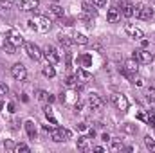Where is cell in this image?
<instances>
[{
	"instance_id": "cell-1",
	"label": "cell",
	"mask_w": 155,
	"mask_h": 153,
	"mask_svg": "<svg viewBox=\"0 0 155 153\" xmlns=\"http://www.w3.org/2000/svg\"><path fill=\"white\" fill-rule=\"evenodd\" d=\"M119 72L126 77V79H130V81H132L134 76H137V72H139V61H137L135 58L126 60V61H124V67H121V69H119Z\"/></svg>"
},
{
	"instance_id": "cell-2",
	"label": "cell",
	"mask_w": 155,
	"mask_h": 153,
	"mask_svg": "<svg viewBox=\"0 0 155 153\" xmlns=\"http://www.w3.org/2000/svg\"><path fill=\"white\" fill-rule=\"evenodd\" d=\"M134 16L139 20H152L153 9L146 4H134Z\"/></svg>"
},
{
	"instance_id": "cell-3",
	"label": "cell",
	"mask_w": 155,
	"mask_h": 153,
	"mask_svg": "<svg viewBox=\"0 0 155 153\" xmlns=\"http://www.w3.org/2000/svg\"><path fill=\"white\" fill-rule=\"evenodd\" d=\"M43 58L47 60V63L56 65V63L61 60V54L58 52V49H56L54 45H47V47L43 49Z\"/></svg>"
},
{
	"instance_id": "cell-4",
	"label": "cell",
	"mask_w": 155,
	"mask_h": 153,
	"mask_svg": "<svg viewBox=\"0 0 155 153\" xmlns=\"http://www.w3.org/2000/svg\"><path fill=\"white\" fill-rule=\"evenodd\" d=\"M24 49H25L27 56H29L31 60H35V61L41 60V56H43V50L40 49L36 43H33V41H25V43H24Z\"/></svg>"
},
{
	"instance_id": "cell-5",
	"label": "cell",
	"mask_w": 155,
	"mask_h": 153,
	"mask_svg": "<svg viewBox=\"0 0 155 153\" xmlns=\"http://www.w3.org/2000/svg\"><path fill=\"white\" fill-rule=\"evenodd\" d=\"M134 58H135L139 63H143V65H150V63L153 61V54L150 52V49H137V50L134 52Z\"/></svg>"
},
{
	"instance_id": "cell-6",
	"label": "cell",
	"mask_w": 155,
	"mask_h": 153,
	"mask_svg": "<svg viewBox=\"0 0 155 153\" xmlns=\"http://www.w3.org/2000/svg\"><path fill=\"white\" fill-rule=\"evenodd\" d=\"M11 76L15 77L16 81H25V79H27V69H25V65L15 63V65L11 67Z\"/></svg>"
},
{
	"instance_id": "cell-7",
	"label": "cell",
	"mask_w": 155,
	"mask_h": 153,
	"mask_svg": "<svg viewBox=\"0 0 155 153\" xmlns=\"http://www.w3.org/2000/svg\"><path fill=\"white\" fill-rule=\"evenodd\" d=\"M112 103L116 105L117 110H121V112H126L128 110V106H130V103H128V97L124 96V94H114L112 96Z\"/></svg>"
},
{
	"instance_id": "cell-8",
	"label": "cell",
	"mask_w": 155,
	"mask_h": 153,
	"mask_svg": "<svg viewBox=\"0 0 155 153\" xmlns=\"http://www.w3.org/2000/svg\"><path fill=\"white\" fill-rule=\"evenodd\" d=\"M33 20L36 22V31H40V33H47L51 29V25H52V22L47 16H43V15H35Z\"/></svg>"
},
{
	"instance_id": "cell-9",
	"label": "cell",
	"mask_w": 155,
	"mask_h": 153,
	"mask_svg": "<svg viewBox=\"0 0 155 153\" xmlns=\"http://www.w3.org/2000/svg\"><path fill=\"white\" fill-rule=\"evenodd\" d=\"M5 40H7L9 43H13L15 47H20V45H24V43H25V41H24V36H22V34L16 31V29H13V27L7 31V34H5Z\"/></svg>"
},
{
	"instance_id": "cell-10",
	"label": "cell",
	"mask_w": 155,
	"mask_h": 153,
	"mask_svg": "<svg viewBox=\"0 0 155 153\" xmlns=\"http://www.w3.org/2000/svg\"><path fill=\"white\" fill-rule=\"evenodd\" d=\"M103 105H105V101H103V97H101L99 94L92 92V94L88 96V106H90L92 110H101Z\"/></svg>"
},
{
	"instance_id": "cell-11",
	"label": "cell",
	"mask_w": 155,
	"mask_h": 153,
	"mask_svg": "<svg viewBox=\"0 0 155 153\" xmlns=\"http://www.w3.org/2000/svg\"><path fill=\"white\" fill-rule=\"evenodd\" d=\"M117 9L121 11V15H123L124 18H132V16H134V4L128 2V0H121V4H119Z\"/></svg>"
},
{
	"instance_id": "cell-12",
	"label": "cell",
	"mask_w": 155,
	"mask_h": 153,
	"mask_svg": "<svg viewBox=\"0 0 155 153\" xmlns=\"http://www.w3.org/2000/svg\"><path fill=\"white\" fill-rule=\"evenodd\" d=\"M124 31H126V34H128L130 38H134V40H143L144 38V33H143L139 27L132 25V24H126V25H124Z\"/></svg>"
},
{
	"instance_id": "cell-13",
	"label": "cell",
	"mask_w": 155,
	"mask_h": 153,
	"mask_svg": "<svg viewBox=\"0 0 155 153\" xmlns=\"http://www.w3.org/2000/svg\"><path fill=\"white\" fill-rule=\"evenodd\" d=\"M74 76H76V79H78V86H76V88H81V86H83L90 77H92V74H90V72H87L85 69H78Z\"/></svg>"
},
{
	"instance_id": "cell-14",
	"label": "cell",
	"mask_w": 155,
	"mask_h": 153,
	"mask_svg": "<svg viewBox=\"0 0 155 153\" xmlns=\"http://www.w3.org/2000/svg\"><path fill=\"white\" fill-rule=\"evenodd\" d=\"M16 4L22 7V11H35L38 7L40 0H16Z\"/></svg>"
},
{
	"instance_id": "cell-15",
	"label": "cell",
	"mask_w": 155,
	"mask_h": 153,
	"mask_svg": "<svg viewBox=\"0 0 155 153\" xmlns=\"http://www.w3.org/2000/svg\"><path fill=\"white\" fill-rule=\"evenodd\" d=\"M76 148L79 150V151H88V150H92V148H90V139H88V137H85V135L78 137Z\"/></svg>"
},
{
	"instance_id": "cell-16",
	"label": "cell",
	"mask_w": 155,
	"mask_h": 153,
	"mask_svg": "<svg viewBox=\"0 0 155 153\" xmlns=\"http://www.w3.org/2000/svg\"><path fill=\"white\" fill-rule=\"evenodd\" d=\"M35 96H36V99H38V101H41V103H49V105H51V103H54V99H56L52 94H49V92H45V90H36V94H35Z\"/></svg>"
},
{
	"instance_id": "cell-17",
	"label": "cell",
	"mask_w": 155,
	"mask_h": 153,
	"mask_svg": "<svg viewBox=\"0 0 155 153\" xmlns=\"http://www.w3.org/2000/svg\"><path fill=\"white\" fill-rule=\"evenodd\" d=\"M24 126H25V132H27L29 139H33V141H35V139H36V135H38V133H36L35 121H31V119H29V121H25V122H24Z\"/></svg>"
},
{
	"instance_id": "cell-18",
	"label": "cell",
	"mask_w": 155,
	"mask_h": 153,
	"mask_svg": "<svg viewBox=\"0 0 155 153\" xmlns=\"http://www.w3.org/2000/svg\"><path fill=\"white\" fill-rule=\"evenodd\" d=\"M119 18H121V11L117 7H110L108 13H107V20L110 24H116V22H119Z\"/></svg>"
},
{
	"instance_id": "cell-19",
	"label": "cell",
	"mask_w": 155,
	"mask_h": 153,
	"mask_svg": "<svg viewBox=\"0 0 155 153\" xmlns=\"http://www.w3.org/2000/svg\"><path fill=\"white\" fill-rule=\"evenodd\" d=\"M79 63H81V67L83 69H87V67H90L92 65V56L88 54V52H85V54H79Z\"/></svg>"
},
{
	"instance_id": "cell-20",
	"label": "cell",
	"mask_w": 155,
	"mask_h": 153,
	"mask_svg": "<svg viewBox=\"0 0 155 153\" xmlns=\"http://www.w3.org/2000/svg\"><path fill=\"white\" fill-rule=\"evenodd\" d=\"M41 74H43L45 77H54V76H56V69H54V65L47 63V65L41 69Z\"/></svg>"
},
{
	"instance_id": "cell-21",
	"label": "cell",
	"mask_w": 155,
	"mask_h": 153,
	"mask_svg": "<svg viewBox=\"0 0 155 153\" xmlns=\"http://www.w3.org/2000/svg\"><path fill=\"white\" fill-rule=\"evenodd\" d=\"M49 9H51V13H52L56 18H61V16H65V11H63V7H61V5H58V4H52Z\"/></svg>"
},
{
	"instance_id": "cell-22",
	"label": "cell",
	"mask_w": 155,
	"mask_h": 153,
	"mask_svg": "<svg viewBox=\"0 0 155 153\" xmlns=\"http://www.w3.org/2000/svg\"><path fill=\"white\" fill-rule=\"evenodd\" d=\"M124 146H123V141L121 139H110V150L112 151H121Z\"/></svg>"
},
{
	"instance_id": "cell-23",
	"label": "cell",
	"mask_w": 155,
	"mask_h": 153,
	"mask_svg": "<svg viewBox=\"0 0 155 153\" xmlns=\"http://www.w3.org/2000/svg\"><path fill=\"white\" fill-rule=\"evenodd\" d=\"M83 13H85V15H90V16H96V15H97L96 5H94V4L90 5V4H87V2L83 4Z\"/></svg>"
},
{
	"instance_id": "cell-24",
	"label": "cell",
	"mask_w": 155,
	"mask_h": 153,
	"mask_svg": "<svg viewBox=\"0 0 155 153\" xmlns=\"http://www.w3.org/2000/svg\"><path fill=\"white\" fill-rule=\"evenodd\" d=\"M58 40H60V43H61L63 47H67V49L74 43V40H71V36H67V34H60V36H58Z\"/></svg>"
},
{
	"instance_id": "cell-25",
	"label": "cell",
	"mask_w": 155,
	"mask_h": 153,
	"mask_svg": "<svg viewBox=\"0 0 155 153\" xmlns=\"http://www.w3.org/2000/svg\"><path fill=\"white\" fill-rule=\"evenodd\" d=\"M72 38H74V43H78V45H87L88 43V38L85 34H81V33H76Z\"/></svg>"
},
{
	"instance_id": "cell-26",
	"label": "cell",
	"mask_w": 155,
	"mask_h": 153,
	"mask_svg": "<svg viewBox=\"0 0 155 153\" xmlns=\"http://www.w3.org/2000/svg\"><path fill=\"white\" fill-rule=\"evenodd\" d=\"M63 83H65V86H69V88H76V86H78L76 76H71V74L65 77V81H63Z\"/></svg>"
},
{
	"instance_id": "cell-27",
	"label": "cell",
	"mask_w": 155,
	"mask_h": 153,
	"mask_svg": "<svg viewBox=\"0 0 155 153\" xmlns=\"http://www.w3.org/2000/svg\"><path fill=\"white\" fill-rule=\"evenodd\" d=\"M144 146H146L150 151H155V137L146 135V137H144Z\"/></svg>"
},
{
	"instance_id": "cell-28",
	"label": "cell",
	"mask_w": 155,
	"mask_h": 153,
	"mask_svg": "<svg viewBox=\"0 0 155 153\" xmlns=\"http://www.w3.org/2000/svg\"><path fill=\"white\" fill-rule=\"evenodd\" d=\"M121 130L126 132V133H137V126H135V124H130V122H124V124L121 126Z\"/></svg>"
},
{
	"instance_id": "cell-29",
	"label": "cell",
	"mask_w": 155,
	"mask_h": 153,
	"mask_svg": "<svg viewBox=\"0 0 155 153\" xmlns=\"http://www.w3.org/2000/svg\"><path fill=\"white\" fill-rule=\"evenodd\" d=\"M2 47H4V49H5V50H7V54H16V52H15V50H16V47H15V45H13V43H9V41H7V40H5V41H4V45H2Z\"/></svg>"
},
{
	"instance_id": "cell-30",
	"label": "cell",
	"mask_w": 155,
	"mask_h": 153,
	"mask_svg": "<svg viewBox=\"0 0 155 153\" xmlns=\"http://www.w3.org/2000/svg\"><path fill=\"white\" fill-rule=\"evenodd\" d=\"M15 151H16V153H20V151L27 153V151H29V146H27V144H24V142H20V144H16V146H15Z\"/></svg>"
},
{
	"instance_id": "cell-31",
	"label": "cell",
	"mask_w": 155,
	"mask_h": 153,
	"mask_svg": "<svg viewBox=\"0 0 155 153\" xmlns=\"http://www.w3.org/2000/svg\"><path fill=\"white\" fill-rule=\"evenodd\" d=\"M61 130V137H63V141H69L71 137H72V132L69 130V128H60Z\"/></svg>"
},
{
	"instance_id": "cell-32",
	"label": "cell",
	"mask_w": 155,
	"mask_h": 153,
	"mask_svg": "<svg viewBox=\"0 0 155 153\" xmlns=\"http://www.w3.org/2000/svg\"><path fill=\"white\" fill-rule=\"evenodd\" d=\"M15 146H16V144H15L13 141H9V139H7V141H4V148H5V150H9V151H15Z\"/></svg>"
},
{
	"instance_id": "cell-33",
	"label": "cell",
	"mask_w": 155,
	"mask_h": 153,
	"mask_svg": "<svg viewBox=\"0 0 155 153\" xmlns=\"http://www.w3.org/2000/svg\"><path fill=\"white\" fill-rule=\"evenodd\" d=\"M7 94H9V86L0 81V96H7Z\"/></svg>"
},
{
	"instance_id": "cell-34",
	"label": "cell",
	"mask_w": 155,
	"mask_h": 153,
	"mask_svg": "<svg viewBox=\"0 0 155 153\" xmlns=\"http://www.w3.org/2000/svg\"><path fill=\"white\" fill-rule=\"evenodd\" d=\"M146 124H150L152 128H155V114H153V112H150V114H148V121H146Z\"/></svg>"
},
{
	"instance_id": "cell-35",
	"label": "cell",
	"mask_w": 155,
	"mask_h": 153,
	"mask_svg": "<svg viewBox=\"0 0 155 153\" xmlns=\"http://www.w3.org/2000/svg\"><path fill=\"white\" fill-rule=\"evenodd\" d=\"M71 60H72V54L71 52H65V67L71 69Z\"/></svg>"
},
{
	"instance_id": "cell-36",
	"label": "cell",
	"mask_w": 155,
	"mask_h": 153,
	"mask_svg": "<svg viewBox=\"0 0 155 153\" xmlns=\"http://www.w3.org/2000/svg\"><path fill=\"white\" fill-rule=\"evenodd\" d=\"M92 4H94L96 7H105V5H107V0H92Z\"/></svg>"
},
{
	"instance_id": "cell-37",
	"label": "cell",
	"mask_w": 155,
	"mask_h": 153,
	"mask_svg": "<svg viewBox=\"0 0 155 153\" xmlns=\"http://www.w3.org/2000/svg\"><path fill=\"white\" fill-rule=\"evenodd\" d=\"M76 128L79 130V132H87V130H88L87 122H78V124H76Z\"/></svg>"
},
{
	"instance_id": "cell-38",
	"label": "cell",
	"mask_w": 155,
	"mask_h": 153,
	"mask_svg": "<svg viewBox=\"0 0 155 153\" xmlns=\"http://www.w3.org/2000/svg\"><path fill=\"white\" fill-rule=\"evenodd\" d=\"M43 114H45V117H52V108H51L49 105H45V108H43Z\"/></svg>"
},
{
	"instance_id": "cell-39",
	"label": "cell",
	"mask_w": 155,
	"mask_h": 153,
	"mask_svg": "<svg viewBox=\"0 0 155 153\" xmlns=\"http://www.w3.org/2000/svg\"><path fill=\"white\" fill-rule=\"evenodd\" d=\"M139 41H141V49H150V41H148V40H139Z\"/></svg>"
},
{
	"instance_id": "cell-40",
	"label": "cell",
	"mask_w": 155,
	"mask_h": 153,
	"mask_svg": "<svg viewBox=\"0 0 155 153\" xmlns=\"http://www.w3.org/2000/svg\"><path fill=\"white\" fill-rule=\"evenodd\" d=\"M137 119L143 121V122H146V121H148V115H144L143 112H139V114H137Z\"/></svg>"
},
{
	"instance_id": "cell-41",
	"label": "cell",
	"mask_w": 155,
	"mask_h": 153,
	"mask_svg": "<svg viewBox=\"0 0 155 153\" xmlns=\"http://www.w3.org/2000/svg\"><path fill=\"white\" fill-rule=\"evenodd\" d=\"M27 25H29V29H35V31H36V22H35L33 18H31L29 22H27Z\"/></svg>"
},
{
	"instance_id": "cell-42",
	"label": "cell",
	"mask_w": 155,
	"mask_h": 153,
	"mask_svg": "<svg viewBox=\"0 0 155 153\" xmlns=\"http://www.w3.org/2000/svg\"><path fill=\"white\" fill-rule=\"evenodd\" d=\"M110 139H112V137H110L108 133H103V135H101V141H105V142H110Z\"/></svg>"
},
{
	"instance_id": "cell-43",
	"label": "cell",
	"mask_w": 155,
	"mask_h": 153,
	"mask_svg": "<svg viewBox=\"0 0 155 153\" xmlns=\"http://www.w3.org/2000/svg\"><path fill=\"white\" fill-rule=\"evenodd\" d=\"M47 119H49V122H51L52 126H56V124H58V121H56V117H54V115H52V117H47Z\"/></svg>"
},
{
	"instance_id": "cell-44",
	"label": "cell",
	"mask_w": 155,
	"mask_h": 153,
	"mask_svg": "<svg viewBox=\"0 0 155 153\" xmlns=\"http://www.w3.org/2000/svg\"><path fill=\"white\" fill-rule=\"evenodd\" d=\"M92 150H94V151H97V153H103V151H105V148H103V146H94Z\"/></svg>"
},
{
	"instance_id": "cell-45",
	"label": "cell",
	"mask_w": 155,
	"mask_h": 153,
	"mask_svg": "<svg viewBox=\"0 0 155 153\" xmlns=\"http://www.w3.org/2000/svg\"><path fill=\"white\" fill-rule=\"evenodd\" d=\"M7 110H9L11 114H13V112H16V110H15V103H9V105H7Z\"/></svg>"
},
{
	"instance_id": "cell-46",
	"label": "cell",
	"mask_w": 155,
	"mask_h": 153,
	"mask_svg": "<svg viewBox=\"0 0 155 153\" xmlns=\"http://www.w3.org/2000/svg\"><path fill=\"white\" fill-rule=\"evenodd\" d=\"M94 137H96V130L90 128V130H88V139H94Z\"/></svg>"
},
{
	"instance_id": "cell-47",
	"label": "cell",
	"mask_w": 155,
	"mask_h": 153,
	"mask_svg": "<svg viewBox=\"0 0 155 153\" xmlns=\"http://www.w3.org/2000/svg\"><path fill=\"white\" fill-rule=\"evenodd\" d=\"M22 101H24V103H27V101H29V97H27V94H22Z\"/></svg>"
},
{
	"instance_id": "cell-48",
	"label": "cell",
	"mask_w": 155,
	"mask_h": 153,
	"mask_svg": "<svg viewBox=\"0 0 155 153\" xmlns=\"http://www.w3.org/2000/svg\"><path fill=\"white\" fill-rule=\"evenodd\" d=\"M153 2H155V0H153Z\"/></svg>"
}]
</instances>
